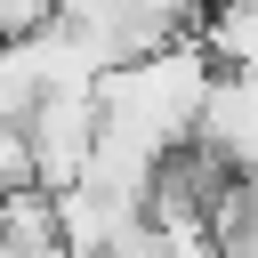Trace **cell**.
<instances>
[{
    "label": "cell",
    "mask_w": 258,
    "mask_h": 258,
    "mask_svg": "<svg viewBox=\"0 0 258 258\" xmlns=\"http://www.w3.org/2000/svg\"><path fill=\"white\" fill-rule=\"evenodd\" d=\"M202 81H210V56L194 48V32L161 40V48H137V56H113L89 97H97V121H121L153 145H177L194 129V105H202Z\"/></svg>",
    "instance_id": "cell-1"
},
{
    "label": "cell",
    "mask_w": 258,
    "mask_h": 258,
    "mask_svg": "<svg viewBox=\"0 0 258 258\" xmlns=\"http://www.w3.org/2000/svg\"><path fill=\"white\" fill-rule=\"evenodd\" d=\"M0 250H56V202H48V185L0 194Z\"/></svg>",
    "instance_id": "cell-3"
},
{
    "label": "cell",
    "mask_w": 258,
    "mask_h": 258,
    "mask_svg": "<svg viewBox=\"0 0 258 258\" xmlns=\"http://www.w3.org/2000/svg\"><path fill=\"white\" fill-rule=\"evenodd\" d=\"M16 185H32V145L16 121H0V194H16Z\"/></svg>",
    "instance_id": "cell-4"
},
{
    "label": "cell",
    "mask_w": 258,
    "mask_h": 258,
    "mask_svg": "<svg viewBox=\"0 0 258 258\" xmlns=\"http://www.w3.org/2000/svg\"><path fill=\"white\" fill-rule=\"evenodd\" d=\"M185 137L210 145L226 169H258V89H250V64H210Z\"/></svg>",
    "instance_id": "cell-2"
}]
</instances>
